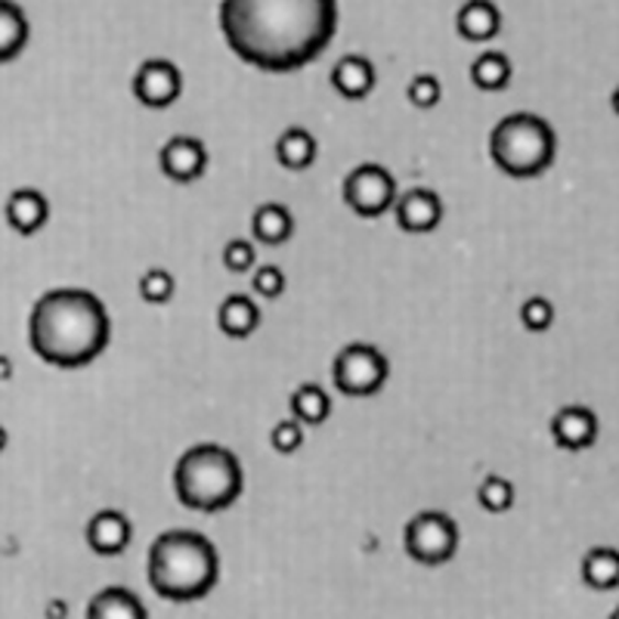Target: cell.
<instances>
[{
  "label": "cell",
  "mask_w": 619,
  "mask_h": 619,
  "mask_svg": "<svg viewBox=\"0 0 619 619\" xmlns=\"http://www.w3.org/2000/svg\"><path fill=\"white\" fill-rule=\"evenodd\" d=\"M29 19L22 13L16 0H0V63L16 59L29 44Z\"/></svg>",
  "instance_id": "cell-23"
},
{
  "label": "cell",
  "mask_w": 619,
  "mask_h": 619,
  "mask_svg": "<svg viewBox=\"0 0 619 619\" xmlns=\"http://www.w3.org/2000/svg\"><path fill=\"white\" fill-rule=\"evenodd\" d=\"M341 192H345L347 207L362 221H375L396 205L394 173L387 171L384 165H375V161H365V165L347 173Z\"/></svg>",
  "instance_id": "cell-8"
},
{
  "label": "cell",
  "mask_w": 619,
  "mask_h": 619,
  "mask_svg": "<svg viewBox=\"0 0 619 619\" xmlns=\"http://www.w3.org/2000/svg\"><path fill=\"white\" fill-rule=\"evenodd\" d=\"M270 447L279 452V455H292L297 449L304 447V425L297 418H282L275 421L273 430H270Z\"/></svg>",
  "instance_id": "cell-28"
},
{
  "label": "cell",
  "mask_w": 619,
  "mask_h": 619,
  "mask_svg": "<svg viewBox=\"0 0 619 619\" xmlns=\"http://www.w3.org/2000/svg\"><path fill=\"white\" fill-rule=\"evenodd\" d=\"M158 165H161V173H165L168 180H173V183H195V180H202L207 171L205 143L199 137L177 134V137H171L161 146Z\"/></svg>",
  "instance_id": "cell-10"
},
{
  "label": "cell",
  "mask_w": 619,
  "mask_h": 619,
  "mask_svg": "<svg viewBox=\"0 0 619 619\" xmlns=\"http://www.w3.org/2000/svg\"><path fill=\"white\" fill-rule=\"evenodd\" d=\"M131 90L146 109H168L183 93V75L171 59H146L134 75Z\"/></svg>",
  "instance_id": "cell-9"
},
{
  "label": "cell",
  "mask_w": 619,
  "mask_h": 619,
  "mask_svg": "<svg viewBox=\"0 0 619 619\" xmlns=\"http://www.w3.org/2000/svg\"><path fill=\"white\" fill-rule=\"evenodd\" d=\"M391 379V362L375 345H347L331 362L335 391L345 396H375Z\"/></svg>",
  "instance_id": "cell-7"
},
{
  "label": "cell",
  "mask_w": 619,
  "mask_h": 619,
  "mask_svg": "<svg viewBox=\"0 0 619 619\" xmlns=\"http://www.w3.org/2000/svg\"><path fill=\"white\" fill-rule=\"evenodd\" d=\"M3 214H7V224H10L13 233H19V236H35L50 221V202H47V195L41 190L22 187V190L10 192Z\"/></svg>",
  "instance_id": "cell-14"
},
{
  "label": "cell",
  "mask_w": 619,
  "mask_h": 619,
  "mask_svg": "<svg viewBox=\"0 0 619 619\" xmlns=\"http://www.w3.org/2000/svg\"><path fill=\"white\" fill-rule=\"evenodd\" d=\"M477 502H481L483 511H489V515H505V511L515 508V483L502 477V474H489L477 486Z\"/></svg>",
  "instance_id": "cell-25"
},
{
  "label": "cell",
  "mask_w": 619,
  "mask_h": 619,
  "mask_svg": "<svg viewBox=\"0 0 619 619\" xmlns=\"http://www.w3.org/2000/svg\"><path fill=\"white\" fill-rule=\"evenodd\" d=\"M87 545L93 554L100 558H119L127 551L131 539H134V524L124 511H115V508H103L97 515L87 520Z\"/></svg>",
  "instance_id": "cell-11"
},
{
  "label": "cell",
  "mask_w": 619,
  "mask_h": 619,
  "mask_svg": "<svg viewBox=\"0 0 619 619\" xmlns=\"http://www.w3.org/2000/svg\"><path fill=\"white\" fill-rule=\"evenodd\" d=\"M87 614L93 619H146L149 610L137 595L124 585H109L93 601L87 604Z\"/></svg>",
  "instance_id": "cell-20"
},
{
  "label": "cell",
  "mask_w": 619,
  "mask_h": 619,
  "mask_svg": "<svg viewBox=\"0 0 619 619\" xmlns=\"http://www.w3.org/2000/svg\"><path fill=\"white\" fill-rule=\"evenodd\" d=\"M7 447H10V434H7V428L0 425V452H3Z\"/></svg>",
  "instance_id": "cell-34"
},
{
  "label": "cell",
  "mask_w": 619,
  "mask_h": 619,
  "mask_svg": "<svg viewBox=\"0 0 619 619\" xmlns=\"http://www.w3.org/2000/svg\"><path fill=\"white\" fill-rule=\"evenodd\" d=\"M10 379H13V360L0 353V381H10Z\"/></svg>",
  "instance_id": "cell-32"
},
{
  "label": "cell",
  "mask_w": 619,
  "mask_h": 619,
  "mask_svg": "<svg viewBox=\"0 0 619 619\" xmlns=\"http://www.w3.org/2000/svg\"><path fill=\"white\" fill-rule=\"evenodd\" d=\"M394 214L403 233L425 236V233H434L440 226V221H443V202H440V195L434 190L418 187V190L396 195Z\"/></svg>",
  "instance_id": "cell-12"
},
{
  "label": "cell",
  "mask_w": 619,
  "mask_h": 619,
  "mask_svg": "<svg viewBox=\"0 0 619 619\" xmlns=\"http://www.w3.org/2000/svg\"><path fill=\"white\" fill-rule=\"evenodd\" d=\"M583 583L595 592H614L619 588V551L610 545H595L583 554Z\"/></svg>",
  "instance_id": "cell-21"
},
{
  "label": "cell",
  "mask_w": 619,
  "mask_h": 619,
  "mask_svg": "<svg viewBox=\"0 0 619 619\" xmlns=\"http://www.w3.org/2000/svg\"><path fill=\"white\" fill-rule=\"evenodd\" d=\"M285 285L289 279L285 273L275 267V263H263V267H255V275H251V289L258 297H267V301H275L285 294Z\"/></svg>",
  "instance_id": "cell-31"
},
{
  "label": "cell",
  "mask_w": 619,
  "mask_h": 619,
  "mask_svg": "<svg viewBox=\"0 0 619 619\" xmlns=\"http://www.w3.org/2000/svg\"><path fill=\"white\" fill-rule=\"evenodd\" d=\"M149 585L165 601H202L221 579V554L207 536L168 530L149 549Z\"/></svg>",
  "instance_id": "cell-3"
},
{
  "label": "cell",
  "mask_w": 619,
  "mask_h": 619,
  "mask_svg": "<svg viewBox=\"0 0 619 619\" xmlns=\"http://www.w3.org/2000/svg\"><path fill=\"white\" fill-rule=\"evenodd\" d=\"M406 554L421 567H443L459 551V524L447 511H418L403 530Z\"/></svg>",
  "instance_id": "cell-6"
},
{
  "label": "cell",
  "mask_w": 619,
  "mask_h": 619,
  "mask_svg": "<svg viewBox=\"0 0 619 619\" xmlns=\"http://www.w3.org/2000/svg\"><path fill=\"white\" fill-rule=\"evenodd\" d=\"M251 236L267 248H279L294 236V214L279 202H263L251 214Z\"/></svg>",
  "instance_id": "cell-19"
},
{
  "label": "cell",
  "mask_w": 619,
  "mask_h": 619,
  "mask_svg": "<svg viewBox=\"0 0 619 619\" xmlns=\"http://www.w3.org/2000/svg\"><path fill=\"white\" fill-rule=\"evenodd\" d=\"M511 59L502 50H483L471 63V85L483 93H499L511 85Z\"/></svg>",
  "instance_id": "cell-24"
},
{
  "label": "cell",
  "mask_w": 619,
  "mask_h": 619,
  "mask_svg": "<svg viewBox=\"0 0 619 619\" xmlns=\"http://www.w3.org/2000/svg\"><path fill=\"white\" fill-rule=\"evenodd\" d=\"M221 32L241 63L289 75L338 35V0H221Z\"/></svg>",
  "instance_id": "cell-1"
},
{
  "label": "cell",
  "mask_w": 619,
  "mask_h": 619,
  "mask_svg": "<svg viewBox=\"0 0 619 619\" xmlns=\"http://www.w3.org/2000/svg\"><path fill=\"white\" fill-rule=\"evenodd\" d=\"M137 292L146 304H168L177 292V279L165 267H153V270L139 275Z\"/></svg>",
  "instance_id": "cell-26"
},
{
  "label": "cell",
  "mask_w": 619,
  "mask_h": 619,
  "mask_svg": "<svg viewBox=\"0 0 619 619\" xmlns=\"http://www.w3.org/2000/svg\"><path fill=\"white\" fill-rule=\"evenodd\" d=\"M440 97H443V85L428 75V71H421V75H415L409 87H406V100L415 105V109H434V105L440 103Z\"/></svg>",
  "instance_id": "cell-29"
},
{
  "label": "cell",
  "mask_w": 619,
  "mask_h": 619,
  "mask_svg": "<svg viewBox=\"0 0 619 619\" xmlns=\"http://www.w3.org/2000/svg\"><path fill=\"white\" fill-rule=\"evenodd\" d=\"M554 155H558V134L549 121L533 112L505 115L489 134L493 165L515 180L542 177L554 165Z\"/></svg>",
  "instance_id": "cell-5"
},
{
  "label": "cell",
  "mask_w": 619,
  "mask_h": 619,
  "mask_svg": "<svg viewBox=\"0 0 619 619\" xmlns=\"http://www.w3.org/2000/svg\"><path fill=\"white\" fill-rule=\"evenodd\" d=\"M217 326L226 338L233 341H245L260 328V307L255 297L248 294H229L217 307Z\"/></svg>",
  "instance_id": "cell-17"
},
{
  "label": "cell",
  "mask_w": 619,
  "mask_h": 619,
  "mask_svg": "<svg viewBox=\"0 0 619 619\" xmlns=\"http://www.w3.org/2000/svg\"><path fill=\"white\" fill-rule=\"evenodd\" d=\"M455 32L471 44H486L502 32V10L493 0H464L455 13Z\"/></svg>",
  "instance_id": "cell-16"
},
{
  "label": "cell",
  "mask_w": 619,
  "mask_h": 619,
  "mask_svg": "<svg viewBox=\"0 0 619 619\" xmlns=\"http://www.w3.org/2000/svg\"><path fill=\"white\" fill-rule=\"evenodd\" d=\"M601 434V425H598V415L592 413L588 406H564L558 409L554 418H551V437L554 443L567 452H583V449L595 447Z\"/></svg>",
  "instance_id": "cell-13"
},
{
  "label": "cell",
  "mask_w": 619,
  "mask_h": 619,
  "mask_svg": "<svg viewBox=\"0 0 619 619\" xmlns=\"http://www.w3.org/2000/svg\"><path fill=\"white\" fill-rule=\"evenodd\" d=\"M379 85V75H375V66L360 56V53H347L341 56L338 63H335V69H331V87H335V93H341L345 100H365L372 90Z\"/></svg>",
  "instance_id": "cell-15"
},
{
  "label": "cell",
  "mask_w": 619,
  "mask_h": 619,
  "mask_svg": "<svg viewBox=\"0 0 619 619\" xmlns=\"http://www.w3.org/2000/svg\"><path fill=\"white\" fill-rule=\"evenodd\" d=\"M520 323L527 331H549L554 326V304L542 294H533L520 304Z\"/></svg>",
  "instance_id": "cell-27"
},
{
  "label": "cell",
  "mask_w": 619,
  "mask_h": 619,
  "mask_svg": "<svg viewBox=\"0 0 619 619\" xmlns=\"http://www.w3.org/2000/svg\"><path fill=\"white\" fill-rule=\"evenodd\" d=\"M316 155H319V143L310 134L307 127H285L279 139H275V161L279 168L285 171L301 173L316 165Z\"/></svg>",
  "instance_id": "cell-18"
},
{
  "label": "cell",
  "mask_w": 619,
  "mask_h": 619,
  "mask_svg": "<svg viewBox=\"0 0 619 619\" xmlns=\"http://www.w3.org/2000/svg\"><path fill=\"white\" fill-rule=\"evenodd\" d=\"M69 614V607L63 601H53L50 607H47V619H56V617H66Z\"/></svg>",
  "instance_id": "cell-33"
},
{
  "label": "cell",
  "mask_w": 619,
  "mask_h": 619,
  "mask_svg": "<svg viewBox=\"0 0 619 619\" xmlns=\"http://www.w3.org/2000/svg\"><path fill=\"white\" fill-rule=\"evenodd\" d=\"M245 486L239 455L221 443L190 447L173 468V493L180 505L202 515H217L233 508Z\"/></svg>",
  "instance_id": "cell-4"
},
{
  "label": "cell",
  "mask_w": 619,
  "mask_h": 619,
  "mask_svg": "<svg viewBox=\"0 0 619 619\" xmlns=\"http://www.w3.org/2000/svg\"><path fill=\"white\" fill-rule=\"evenodd\" d=\"M610 105H614V112H617V115H619V87H617V90H614V93H610Z\"/></svg>",
  "instance_id": "cell-35"
},
{
  "label": "cell",
  "mask_w": 619,
  "mask_h": 619,
  "mask_svg": "<svg viewBox=\"0 0 619 619\" xmlns=\"http://www.w3.org/2000/svg\"><path fill=\"white\" fill-rule=\"evenodd\" d=\"M112 341L105 304L87 289H53L41 294L29 316V345L56 369H85Z\"/></svg>",
  "instance_id": "cell-2"
},
{
  "label": "cell",
  "mask_w": 619,
  "mask_h": 619,
  "mask_svg": "<svg viewBox=\"0 0 619 619\" xmlns=\"http://www.w3.org/2000/svg\"><path fill=\"white\" fill-rule=\"evenodd\" d=\"M224 267L229 273H251L258 267V248L248 239H229L224 248Z\"/></svg>",
  "instance_id": "cell-30"
},
{
  "label": "cell",
  "mask_w": 619,
  "mask_h": 619,
  "mask_svg": "<svg viewBox=\"0 0 619 619\" xmlns=\"http://www.w3.org/2000/svg\"><path fill=\"white\" fill-rule=\"evenodd\" d=\"M289 406H292V415L304 428H319V425H326L328 415H331V396H328L323 384L304 381L301 387H294Z\"/></svg>",
  "instance_id": "cell-22"
},
{
  "label": "cell",
  "mask_w": 619,
  "mask_h": 619,
  "mask_svg": "<svg viewBox=\"0 0 619 619\" xmlns=\"http://www.w3.org/2000/svg\"><path fill=\"white\" fill-rule=\"evenodd\" d=\"M614 617H617V619H619V607H617V610H614Z\"/></svg>",
  "instance_id": "cell-36"
}]
</instances>
